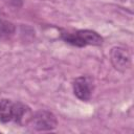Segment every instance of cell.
<instances>
[{
  "label": "cell",
  "instance_id": "1",
  "mask_svg": "<svg viewBox=\"0 0 134 134\" xmlns=\"http://www.w3.org/2000/svg\"><path fill=\"white\" fill-rule=\"evenodd\" d=\"M62 39L67 43L74 46H79V47H83L87 45L98 46V45H102L103 43V38L96 31L89 30V29L77 30L72 34L63 32Z\"/></svg>",
  "mask_w": 134,
  "mask_h": 134
},
{
  "label": "cell",
  "instance_id": "2",
  "mask_svg": "<svg viewBox=\"0 0 134 134\" xmlns=\"http://www.w3.org/2000/svg\"><path fill=\"white\" fill-rule=\"evenodd\" d=\"M34 125V128L38 131H49L55 129L58 125L57 117L53 113L47 110H40L36 112L30 120Z\"/></svg>",
  "mask_w": 134,
  "mask_h": 134
},
{
  "label": "cell",
  "instance_id": "3",
  "mask_svg": "<svg viewBox=\"0 0 134 134\" xmlns=\"http://www.w3.org/2000/svg\"><path fill=\"white\" fill-rule=\"evenodd\" d=\"M110 58L113 66L115 69L119 71H126L130 67L131 64V58L128 53V51L121 47H114L111 49L110 52Z\"/></svg>",
  "mask_w": 134,
  "mask_h": 134
},
{
  "label": "cell",
  "instance_id": "4",
  "mask_svg": "<svg viewBox=\"0 0 134 134\" xmlns=\"http://www.w3.org/2000/svg\"><path fill=\"white\" fill-rule=\"evenodd\" d=\"M92 83L87 76H80L73 82V92L75 96L82 100H88L92 93Z\"/></svg>",
  "mask_w": 134,
  "mask_h": 134
},
{
  "label": "cell",
  "instance_id": "5",
  "mask_svg": "<svg viewBox=\"0 0 134 134\" xmlns=\"http://www.w3.org/2000/svg\"><path fill=\"white\" fill-rule=\"evenodd\" d=\"M15 103L9 99H2L0 102V121L8 122L14 120Z\"/></svg>",
  "mask_w": 134,
  "mask_h": 134
},
{
  "label": "cell",
  "instance_id": "6",
  "mask_svg": "<svg viewBox=\"0 0 134 134\" xmlns=\"http://www.w3.org/2000/svg\"><path fill=\"white\" fill-rule=\"evenodd\" d=\"M15 31V27L9 22H0V39L9 38Z\"/></svg>",
  "mask_w": 134,
  "mask_h": 134
}]
</instances>
